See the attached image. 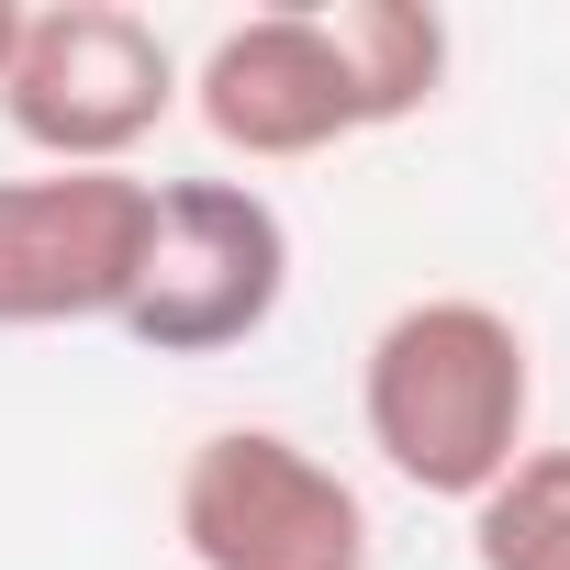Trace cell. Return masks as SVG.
Segmentation results:
<instances>
[{
    "label": "cell",
    "instance_id": "obj_1",
    "mask_svg": "<svg viewBox=\"0 0 570 570\" xmlns=\"http://www.w3.org/2000/svg\"><path fill=\"white\" fill-rule=\"evenodd\" d=\"M358 425L381 470L425 503H481L537 425V347L503 303L481 292H425L403 303L370 358H358Z\"/></svg>",
    "mask_w": 570,
    "mask_h": 570
},
{
    "label": "cell",
    "instance_id": "obj_2",
    "mask_svg": "<svg viewBox=\"0 0 570 570\" xmlns=\"http://www.w3.org/2000/svg\"><path fill=\"white\" fill-rule=\"evenodd\" d=\"M292 303V224L257 179H157V224L124 292V336L146 358H224Z\"/></svg>",
    "mask_w": 570,
    "mask_h": 570
},
{
    "label": "cell",
    "instance_id": "obj_3",
    "mask_svg": "<svg viewBox=\"0 0 570 570\" xmlns=\"http://www.w3.org/2000/svg\"><path fill=\"white\" fill-rule=\"evenodd\" d=\"M179 112V46L124 0H57L23 12V57L0 79L12 124L46 168H135V146Z\"/></svg>",
    "mask_w": 570,
    "mask_h": 570
},
{
    "label": "cell",
    "instance_id": "obj_6",
    "mask_svg": "<svg viewBox=\"0 0 570 570\" xmlns=\"http://www.w3.org/2000/svg\"><path fill=\"white\" fill-rule=\"evenodd\" d=\"M179 90H190L202 135L224 157H246V168H292V157H325V146L358 135V101H347L325 12H246V23H224Z\"/></svg>",
    "mask_w": 570,
    "mask_h": 570
},
{
    "label": "cell",
    "instance_id": "obj_8",
    "mask_svg": "<svg viewBox=\"0 0 570 570\" xmlns=\"http://www.w3.org/2000/svg\"><path fill=\"white\" fill-rule=\"evenodd\" d=\"M470 559L481 570H570V448H525L470 503Z\"/></svg>",
    "mask_w": 570,
    "mask_h": 570
},
{
    "label": "cell",
    "instance_id": "obj_4",
    "mask_svg": "<svg viewBox=\"0 0 570 570\" xmlns=\"http://www.w3.org/2000/svg\"><path fill=\"white\" fill-rule=\"evenodd\" d=\"M168 514H179L190 570H370L358 481L279 425H213L179 459Z\"/></svg>",
    "mask_w": 570,
    "mask_h": 570
},
{
    "label": "cell",
    "instance_id": "obj_7",
    "mask_svg": "<svg viewBox=\"0 0 570 570\" xmlns=\"http://www.w3.org/2000/svg\"><path fill=\"white\" fill-rule=\"evenodd\" d=\"M336 35V68H347V101H358V135H392L414 112H436L448 90V12H425V0H336L325 12Z\"/></svg>",
    "mask_w": 570,
    "mask_h": 570
},
{
    "label": "cell",
    "instance_id": "obj_5",
    "mask_svg": "<svg viewBox=\"0 0 570 570\" xmlns=\"http://www.w3.org/2000/svg\"><path fill=\"white\" fill-rule=\"evenodd\" d=\"M146 224H157V179H135V168L0 179V336L124 325Z\"/></svg>",
    "mask_w": 570,
    "mask_h": 570
},
{
    "label": "cell",
    "instance_id": "obj_9",
    "mask_svg": "<svg viewBox=\"0 0 570 570\" xmlns=\"http://www.w3.org/2000/svg\"><path fill=\"white\" fill-rule=\"evenodd\" d=\"M12 57H23V0H0V79H12Z\"/></svg>",
    "mask_w": 570,
    "mask_h": 570
}]
</instances>
